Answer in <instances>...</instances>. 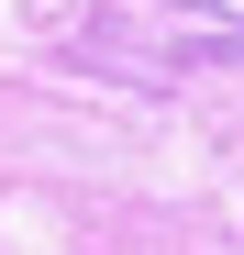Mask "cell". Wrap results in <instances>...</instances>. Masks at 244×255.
Here are the masks:
<instances>
[{"label":"cell","mask_w":244,"mask_h":255,"mask_svg":"<svg viewBox=\"0 0 244 255\" xmlns=\"http://www.w3.org/2000/svg\"><path fill=\"white\" fill-rule=\"evenodd\" d=\"M178 11H200V22H233V33H244V0H178Z\"/></svg>","instance_id":"cell-1"}]
</instances>
